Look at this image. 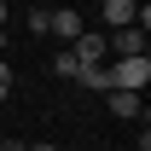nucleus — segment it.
Masks as SVG:
<instances>
[{"instance_id": "obj_1", "label": "nucleus", "mask_w": 151, "mask_h": 151, "mask_svg": "<svg viewBox=\"0 0 151 151\" xmlns=\"http://www.w3.org/2000/svg\"><path fill=\"white\" fill-rule=\"evenodd\" d=\"M105 81L111 87H128V93H145V81H151V58H116L111 70H105ZM105 87V93H111Z\"/></svg>"}, {"instance_id": "obj_2", "label": "nucleus", "mask_w": 151, "mask_h": 151, "mask_svg": "<svg viewBox=\"0 0 151 151\" xmlns=\"http://www.w3.org/2000/svg\"><path fill=\"white\" fill-rule=\"evenodd\" d=\"M70 52H76V64L87 70V64H105V52H111V47H105V35H93V29H81V35L70 41Z\"/></svg>"}, {"instance_id": "obj_3", "label": "nucleus", "mask_w": 151, "mask_h": 151, "mask_svg": "<svg viewBox=\"0 0 151 151\" xmlns=\"http://www.w3.org/2000/svg\"><path fill=\"white\" fill-rule=\"evenodd\" d=\"M105 47H111L116 58H145V29H116V35H105Z\"/></svg>"}, {"instance_id": "obj_4", "label": "nucleus", "mask_w": 151, "mask_h": 151, "mask_svg": "<svg viewBox=\"0 0 151 151\" xmlns=\"http://www.w3.org/2000/svg\"><path fill=\"white\" fill-rule=\"evenodd\" d=\"M81 29H87V23H81V12H70V6L47 12V35H58V41H76Z\"/></svg>"}, {"instance_id": "obj_5", "label": "nucleus", "mask_w": 151, "mask_h": 151, "mask_svg": "<svg viewBox=\"0 0 151 151\" xmlns=\"http://www.w3.org/2000/svg\"><path fill=\"white\" fill-rule=\"evenodd\" d=\"M105 105H111V116H122V122H134V116L145 122V105H139V93H128V87H111Z\"/></svg>"}, {"instance_id": "obj_6", "label": "nucleus", "mask_w": 151, "mask_h": 151, "mask_svg": "<svg viewBox=\"0 0 151 151\" xmlns=\"http://www.w3.org/2000/svg\"><path fill=\"white\" fill-rule=\"evenodd\" d=\"M99 12H105V23H111V29H128L134 12H139V0H99Z\"/></svg>"}, {"instance_id": "obj_7", "label": "nucleus", "mask_w": 151, "mask_h": 151, "mask_svg": "<svg viewBox=\"0 0 151 151\" xmlns=\"http://www.w3.org/2000/svg\"><path fill=\"white\" fill-rule=\"evenodd\" d=\"M52 76H64V81H76V76H81V64H76V52H58V58H52Z\"/></svg>"}, {"instance_id": "obj_8", "label": "nucleus", "mask_w": 151, "mask_h": 151, "mask_svg": "<svg viewBox=\"0 0 151 151\" xmlns=\"http://www.w3.org/2000/svg\"><path fill=\"white\" fill-rule=\"evenodd\" d=\"M6 93H12V70H6V58H0V105H6Z\"/></svg>"}, {"instance_id": "obj_9", "label": "nucleus", "mask_w": 151, "mask_h": 151, "mask_svg": "<svg viewBox=\"0 0 151 151\" xmlns=\"http://www.w3.org/2000/svg\"><path fill=\"white\" fill-rule=\"evenodd\" d=\"M23 151H58V145H52V139H41V145H23Z\"/></svg>"}, {"instance_id": "obj_10", "label": "nucleus", "mask_w": 151, "mask_h": 151, "mask_svg": "<svg viewBox=\"0 0 151 151\" xmlns=\"http://www.w3.org/2000/svg\"><path fill=\"white\" fill-rule=\"evenodd\" d=\"M0 29H6V0H0Z\"/></svg>"}, {"instance_id": "obj_11", "label": "nucleus", "mask_w": 151, "mask_h": 151, "mask_svg": "<svg viewBox=\"0 0 151 151\" xmlns=\"http://www.w3.org/2000/svg\"><path fill=\"white\" fill-rule=\"evenodd\" d=\"M0 58H6V29H0Z\"/></svg>"}]
</instances>
